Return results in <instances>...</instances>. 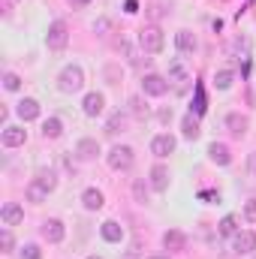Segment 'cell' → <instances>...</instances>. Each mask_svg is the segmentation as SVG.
<instances>
[{"instance_id":"6da1fadb","label":"cell","mask_w":256,"mask_h":259,"mask_svg":"<svg viewBox=\"0 0 256 259\" xmlns=\"http://www.w3.org/2000/svg\"><path fill=\"white\" fill-rule=\"evenodd\" d=\"M163 30L157 27V24H148V27H142L139 30V46H142V52L145 55H160L163 52Z\"/></svg>"},{"instance_id":"7a4b0ae2","label":"cell","mask_w":256,"mask_h":259,"mask_svg":"<svg viewBox=\"0 0 256 259\" xmlns=\"http://www.w3.org/2000/svg\"><path fill=\"white\" fill-rule=\"evenodd\" d=\"M106 160H109V169H115V172H127L136 157H133V148H130V145H115V148L109 151Z\"/></svg>"},{"instance_id":"3957f363","label":"cell","mask_w":256,"mask_h":259,"mask_svg":"<svg viewBox=\"0 0 256 259\" xmlns=\"http://www.w3.org/2000/svg\"><path fill=\"white\" fill-rule=\"evenodd\" d=\"M81 84H84L81 66H64V72H61V78H58V88H61L64 94H75V91H81Z\"/></svg>"},{"instance_id":"277c9868","label":"cell","mask_w":256,"mask_h":259,"mask_svg":"<svg viewBox=\"0 0 256 259\" xmlns=\"http://www.w3.org/2000/svg\"><path fill=\"white\" fill-rule=\"evenodd\" d=\"M66 42H69V27H66V21H52L49 24V33H46V46L49 49H55V52H61Z\"/></svg>"},{"instance_id":"5b68a950","label":"cell","mask_w":256,"mask_h":259,"mask_svg":"<svg viewBox=\"0 0 256 259\" xmlns=\"http://www.w3.org/2000/svg\"><path fill=\"white\" fill-rule=\"evenodd\" d=\"M175 136H169V133H160V136H154L151 139V154L154 157H169V154H175Z\"/></svg>"},{"instance_id":"8992f818","label":"cell","mask_w":256,"mask_h":259,"mask_svg":"<svg viewBox=\"0 0 256 259\" xmlns=\"http://www.w3.org/2000/svg\"><path fill=\"white\" fill-rule=\"evenodd\" d=\"M232 250H235L238 256H244V253H253V250H256V232H250V229H244V232H235V235H232Z\"/></svg>"},{"instance_id":"52a82bcc","label":"cell","mask_w":256,"mask_h":259,"mask_svg":"<svg viewBox=\"0 0 256 259\" xmlns=\"http://www.w3.org/2000/svg\"><path fill=\"white\" fill-rule=\"evenodd\" d=\"M142 91H145L148 97H163V94L169 91V81H166L163 75H154V72H151V75L142 78Z\"/></svg>"},{"instance_id":"ba28073f","label":"cell","mask_w":256,"mask_h":259,"mask_svg":"<svg viewBox=\"0 0 256 259\" xmlns=\"http://www.w3.org/2000/svg\"><path fill=\"white\" fill-rule=\"evenodd\" d=\"M169 178H172V175H169V169L157 163V166L151 169V175H148V184H151V190L163 193V190H169Z\"/></svg>"},{"instance_id":"9c48e42d","label":"cell","mask_w":256,"mask_h":259,"mask_svg":"<svg viewBox=\"0 0 256 259\" xmlns=\"http://www.w3.org/2000/svg\"><path fill=\"white\" fill-rule=\"evenodd\" d=\"M81 109H84L88 118H97V115H103V109H106V97L94 91V94H88V97L81 100Z\"/></svg>"},{"instance_id":"30bf717a","label":"cell","mask_w":256,"mask_h":259,"mask_svg":"<svg viewBox=\"0 0 256 259\" xmlns=\"http://www.w3.org/2000/svg\"><path fill=\"white\" fill-rule=\"evenodd\" d=\"M0 220H3L6 226H18V223L24 220V211H21V205H18V202H6V205L0 208Z\"/></svg>"},{"instance_id":"8fae6325","label":"cell","mask_w":256,"mask_h":259,"mask_svg":"<svg viewBox=\"0 0 256 259\" xmlns=\"http://www.w3.org/2000/svg\"><path fill=\"white\" fill-rule=\"evenodd\" d=\"M208 157H211V163H217V166H229V163H232V154H229V148H226L223 142H211V145H208Z\"/></svg>"},{"instance_id":"7c38bea8","label":"cell","mask_w":256,"mask_h":259,"mask_svg":"<svg viewBox=\"0 0 256 259\" xmlns=\"http://www.w3.org/2000/svg\"><path fill=\"white\" fill-rule=\"evenodd\" d=\"M163 247H166L169 253H178V250H184V247H187V235H184V232H178V229H169V232L163 235Z\"/></svg>"},{"instance_id":"4fadbf2b","label":"cell","mask_w":256,"mask_h":259,"mask_svg":"<svg viewBox=\"0 0 256 259\" xmlns=\"http://www.w3.org/2000/svg\"><path fill=\"white\" fill-rule=\"evenodd\" d=\"M42 235H46V241L61 244V241H64V235H66V229H64V223H61V220H46V223H42Z\"/></svg>"},{"instance_id":"5bb4252c","label":"cell","mask_w":256,"mask_h":259,"mask_svg":"<svg viewBox=\"0 0 256 259\" xmlns=\"http://www.w3.org/2000/svg\"><path fill=\"white\" fill-rule=\"evenodd\" d=\"M15 112H18V118H21V121H36V118H39V103H36V100H30V97H24V100L15 106Z\"/></svg>"},{"instance_id":"9a60e30c","label":"cell","mask_w":256,"mask_h":259,"mask_svg":"<svg viewBox=\"0 0 256 259\" xmlns=\"http://www.w3.org/2000/svg\"><path fill=\"white\" fill-rule=\"evenodd\" d=\"M100 154V142L97 139H81L78 145H75V157L78 160H94Z\"/></svg>"},{"instance_id":"2e32d148","label":"cell","mask_w":256,"mask_h":259,"mask_svg":"<svg viewBox=\"0 0 256 259\" xmlns=\"http://www.w3.org/2000/svg\"><path fill=\"white\" fill-rule=\"evenodd\" d=\"M100 232H103V238H106L109 244H118V241L124 238V226L115 223V220H106V223L100 226Z\"/></svg>"},{"instance_id":"e0dca14e","label":"cell","mask_w":256,"mask_h":259,"mask_svg":"<svg viewBox=\"0 0 256 259\" xmlns=\"http://www.w3.org/2000/svg\"><path fill=\"white\" fill-rule=\"evenodd\" d=\"M226 127H229L232 136H244L247 127H250V121H247L244 115H238V112H229V115H226Z\"/></svg>"},{"instance_id":"ac0fdd59","label":"cell","mask_w":256,"mask_h":259,"mask_svg":"<svg viewBox=\"0 0 256 259\" xmlns=\"http://www.w3.org/2000/svg\"><path fill=\"white\" fill-rule=\"evenodd\" d=\"M24 139H27L24 127H3V145L6 148H18V145H24Z\"/></svg>"},{"instance_id":"d6986e66","label":"cell","mask_w":256,"mask_h":259,"mask_svg":"<svg viewBox=\"0 0 256 259\" xmlns=\"http://www.w3.org/2000/svg\"><path fill=\"white\" fill-rule=\"evenodd\" d=\"M175 46H178L181 55H193L196 52V36H193L190 30H178L175 33Z\"/></svg>"},{"instance_id":"ffe728a7","label":"cell","mask_w":256,"mask_h":259,"mask_svg":"<svg viewBox=\"0 0 256 259\" xmlns=\"http://www.w3.org/2000/svg\"><path fill=\"white\" fill-rule=\"evenodd\" d=\"M103 202H106V199H103V193H100L97 187H88V190L81 193V205H84L88 211H100V208H103Z\"/></svg>"},{"instance_id":"44dd1931","label":"cell","mask_w":256,"mask_h":259,"mask_svg":"<svg viewBox=\"0 0 256 259\" xmlns=\"http://www.w3.org/2000/svg\"><path fill=\"white\" fill-rule=\"evenodd\" d=\"M49 193H52V190H49L46 184H39L36 178H33V181L27 184V190H24V196H27V202H42V199H46Z\"/></svg>"},{"instance_id":"7402d4cb","label":"cell","mask_w":256,"mask_h":259,"mask_svg":"<svg viewBox=\"0 0 256 259\" xmlns=\"http://www.w3.org/2000/svg\"><path fill=\"white\" fill-rule=\"evenodd\" d=\"M181 130H184V139H199V133H202V127H199V115H184V121H181Z\"/></svg>"},{"instance_id":"603a6c76","label":"cell","mask_w":256,"mask_h":259,"mask_svg":"<svg viewBox=\"0 0 256 259\" xmlns=\"http://www.w3.org/2000/svg\"><path fill=\"white\" fill-rule=\"evenodd\" d=\"M169 81H190V69L184 66V61H172L169 64Z\"/></svg>"},{"instance_id":"cb8c5ba5","label":"cell","mask_w":256,"mask_h":259,"mask_svg":"<svg viewBox=\"0 0 256 259\" xmlns=\"http://www.w3.org/2000/svg\"><path fill=\"white\" fill-rule=\"evenodd\" d=\"M42 136H46V139H61V136H64V121H61V118H49V121L42 124Z\"/></svg>"},{"instance_id":"d4e9b609","label":"cell","mask_w":256,"mask_h":259,"mask_svg":"<svg viewBox=\"0 0 256 259\" xmlns=\"http://www.w3.org/2000/svg\"><path fill=\"white\" fill-rule=\"evenodd\" d=\"M124 127H127V115H124V112H115V115H112V118L106 121V133H109V136L121 133Z\"/></svg>"},{"instance_id":"484cf974","label":"cell","mask_w":256,"mask_h":259,"mask_svg":"<svg viewBox=\"0 0 256 259\" xmlns=\"http://www.w3.org/2000/svg\"><path fill=\"white\" fill-rule=\"evenodd\" d=\"M232 78H235V72H232V69H217L214 84H217L220 91H226V88H232Z\"/></svg>"},{"instance_id":"4316f807","label":"cell","mask_w":256,"mask_h":259,"mask_svg":"<svg viewBox=\"0 0 256 259\" xmlns=\"http://www.w3.org/2000/svg\"><path fill=\"white\" fill-rule=\"evenodd\" d=\"M36 181H39V184H46L49 190H55V187H58V178H55V172H52V169H39V172H36Z\"/></svg>"},{"instance_id":"83f0119b","label":"cell","mask_w":256,"mask_h":259,"mask_svg":"<svg viewBox=\"0 0 256 259\" xmlns=\"http://www.w3.org/2000/svg\"><path fill=\"white\" fill-rule=\"evenodd\" d=\"M235 223H238V220H235L232 214H226V217L220 220V226H217V232H220V235H235Z\"/></svg>"},{"instance_id":"f1b7e54d","label":"cell","mask_w":256,"mask_h":259,"mask_svg":"<svg viewBox=\"0 0 256 259\" xmlns=\"http://www.w3.org/2000/svg\"><path fill=\"white\" fill-rule=\"evenodd\" d=\"M3 88H6V91H18V88H21V78H18L15 72H6V75H3Z\"/></svg>"},{"instance_id":"f546056e","label":"cell","mask_w":256,"mask_h":259,"mask_svg":"<svg viewBox=\"0 0 256 259\" xmlns=\"http://www.w3.org/2000/svg\"><path fill=\"white\" fill-rule=\"evenodd\" d=\"M130 106H133L130 112H133L136 118H148V106H142V100H139V97H133V100H130Z\"/></svg>"},{"instance_id":"4dcf8cb0","label":"cell","mask_w":256,"mask_h":259,"mask_svg":"<svg viewBox=\"0 0 256 259\" xmlns=\"http://www.w3.org/2000/svg\"><path fill=\"white\" fill-rule=\"evenodd\" d=\"M12 244H15V241H12V232L3 229V232H0V247H3V253H12Z\"/></svg>"},{"instance_id":"1f68e13d","label":"cell","mask_w":256,"mask_h":259,"mask_svg":"<svg viewBox=\"0 0 256 259\" xmlns=\"http://www.w3.org/2000/svg\"><path fill=\"white\" fill-rule=\"evenodd\" d=\"M193 112H196V115H202V112H205V94H202V88H196V103H193Z\"/></svg>"},{"instance_id":"d6a6232c","label":"cell","mask_w":256,"mask_h":259,"mask_svg":"<svg viewBox=\"0 0 256 259\" xmlns=\"http://www.w3.org/2000/svg\"><path fill=\"white\" fill-rule=\"evenodd\" d=\"M21 253H24V259H42V250H39V244H27Z\"/></svg>"},{"instance_id":"836d02e7","label":"cell","mask_w":256,"mask_h":259,"mask_svg":"<svg viewBox=\"0 0 256 259\" xmlns=\"http://www.w3.org/2000/svg\"><path fill=\"white\" fill-rule=\"evenodd\" d=\"M244 220H247V223H256V199H250V202L244 205Z\"/></svg>"},{"instance_id":"e575fe53","label":"cell","mask_w":256,"mask_h":259,"mask_svg":"<svg viewBox=\"0 0 256 259\" xmlns=\"http://www.w3.org/2000/svg\"><path fill=\"white\" fill-rule=\"evenodd\" d=\"M133 190H136V199H139V202H148V193H145V184H142V181H136Z\"/></svg>"},{"instance_id":"d590c367","label":"cell","mask_w":256,"mask_h":259,"mask_svg":"<svg viewBox=\"0 0 256 259\" xmlns=\"http://www.w3.org/2000/svg\"><path fill=\"white\" fill-rule=\"evenodd\" d=\"M94 30H109V21H106V18H100V21L94 24Z\"/></svg>"},{"instance_id":"8d00e7d4","label":"cell","mask_w":256,"mask_h":259,"mask_svg":"<svg viewBox=\"0 0 256 259\" xmlns=\"http://www.w3.org/2000/svg\"><path fill=\"white\" fill-rule=\"evenodd\" d=\"M72 6H84V3H91V0H69Z\"/></svg>"},{"instance_id":"74e56055","label":"cell","mask_w":256,"mask_h":259,"mask_svg":"<svg viewBox=\"0 0 256 259\" xmlns=\"http://www.w3.org/2000/svg\"><path fill=\"white\" fill-rule=\"evenodd\" d=\"M145 259H169V256H145Z\"/></svg>"},{"instance_id":"f35d334b","label":"cell","mask_w":256,"mask_h":259,"mask_svg":"<svg viewBox=\"0 0 256 259\" xmlns=\"http://www.w3.org/2000/svg\"><path fill=\"white\" fill-rule=\"evenodd\" d=\"M88 259H103V256H88Z\"/></svg>"},{"instance_id":"ab89813d","label":"cell","mask_w":256,"mask_h":259,"mask_svg":"<svg viewBox=\"0 0 256 259\" xmlns=\"http://www.w3.org/2000/svg\"><path fill=\"white\" fill-rule=\"evenodd\" d=\"M253 259H256V256H253Z\"/></svg>"}]
</instances>
